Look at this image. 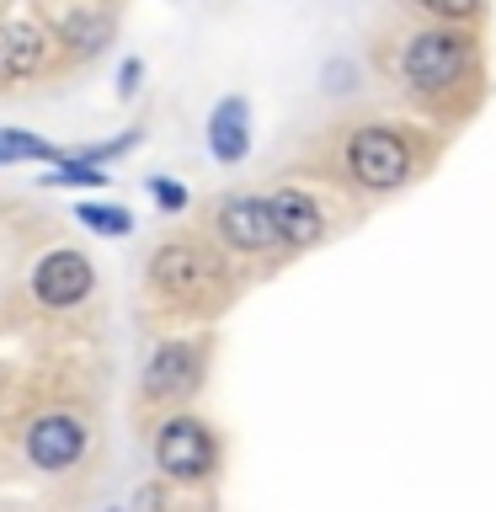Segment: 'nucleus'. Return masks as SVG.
<instances>
[{
  "label": "nucleus",
  "mask_w": 496,
  "mask_h": 512,
  "mask_svg": "<svg viewBox=\"0 0 496 512\" xmlns=\"http://www.w3.org/2000/svg\"><path fill=\"white\" fill-rule=\"evenodd\" d=\"M342 171H347V182H358L363 192H400L416 176L411 139L400 134V128L368 123V128H358V134H347Z\"/></svg>",
  "instance_id": "nucleus-1"
},
{
  "label": "nucleus",
  "mask_w": 496,
  "mask_h": 512,
  "mask_svg": "<svg viewBox=\"0 0 496 512\" xmlns=\"http://www.w3.org/2000/svg\"><path fill=\"white\" fill-rule=\"evenodd\" d=\"M43 54H48V43L32 22H0V80L38 75Z\"/></svg>",
  "instance_id": "nucleus-11"
},
{
  "label": "nucleus",
  "mask_w": 496,
  "mask_h": 512,
  "mask_svg": "<svg viewBox=\"0 0 496 512\" xmlns=\"http://www.w3.org/2000/svg\"><path fill=\"white\" fill-rule=\"evenodd\" d=\"M150 288L171 304H198L224 288V256L208 251L203 240H160L150 256Z\"/></svg>",
  "instance_id": "nucleus-2"
},
{
  "label": "nucleus",
  "mask_w": 496,
  "mask_h": 512,
  "mask_svg": "<svg viewBox=\"0 0 496 512\" xmlns=\"http://www.w3.org/2000/svg\"><path fill=\"white\" fill-rule=\"evenodd\" d=\"M155 470L176 486H198L219 470V438L203 416L176 411L155 427Z\"/></svg>",
  "instance_id": "nucleus-3"
},
{
  "label": "nucleus",
  "mask_w": 496,
  "mask_h": 512,
  "mask_svg": "<svg viewBox=\"0 0 496 512\" xmlns=\"http://www.w3.org/2000/svg\"><path fill=\"white\" fill-rule=\"evenodd\" d=\"M150 192H155V203L166 208V214H182V208H187V187L166 182V176H155V182H150Z\"/></svg>",
  "instance_id": "nucleus-17"
},
{
  "label": "nucleus",
  "mask_w": 496,
  "mask_h": 512,
  "mask_svg": "<svg viewBox=\"0 0 496 512\" xmlns=\"http://www.w3.org/2000/svg\"><path fill=\"white\" fill-rule=\"evenodd\" d=\"M246 150H251V107H246V96H224L214 107V118H208V155L219 166H240Z\"/></svg>",
  "instance_id": "nucleus-10"
},
{
  "label": "nucleus",
  "mask_w": 496,
  "mask_h": 512,
  "mask_svg": "<svg viewBox=\"0 0 496 512\" xmlns=\"http://www.w3.org/2000/svg\"><path fill=\"white\" fill-rule=\"evenodd\" d=\"M107 32H112V22L102 11H64L59 16V38L75 48V54H96V48L107 43Z\"/></svg>",
  "instance_id": "nucleus-12"
},
{
  "label": "nucleus",
  "mask_w": 496,
  "mask_h": 512,
  "mask_svg": "<svg viewBox=\"0 0 496 512\" xmlns=\"http://www.w3.org/2000/svg\"><path fill=\"white\" fill-rule=\"evenodd\" d=\"M214 230L230 251L240 256H262L278 246V219H272V198H256V192H235V198H219L214 208Z\"/></svg>",
  "instance_id": "nucleus-7"
},
{
  "label": "nucleus",
  "mask_w": 496,
  "mask_h": 512,
  "mask_svg": "<svg viewBox=\"0 0 496 512\" xmlns=\"http://www.w3.org/2000/svg\"><path fill=\"white\" fill-rule=\"evenodd\" d=\"M107 182H112V171L91 166V160H80V155H59L54 171L43 176V187H107Z\"/></svg>",
  "instance_id": "nucleus-13"
},
{
  "label": "nucleus",
  "mask_w": 496,
  "mask_h": 512,
  "mask_svg": "<svg viewBox=\"0 0 496 512\" xmlns=\"http://www.w3.org/2000/svg\"><path fill=\"white\" fill-rule=\"evenodd\" d=\"M75 219L86 224L91 235H112V240L134 230V214H128V208H118V203H80Z\"/></svg>",
  "instance_id": "nucleus-15"
},
{
  "label": "nucleus",
  "mask_w": 496,
  "mask_h": 512,
  "mask_svg": "<svg viewBox=\"0 0 496 512\" xmlns=\"http://www.w3.org/2000/svg\"><path fill=\"white\" fill-rule=\"evenodd\" d=\"M464 64H470V38L464 32H448V27H427L416 32L400 54V75H406L411 91H427V96H443L448 86H459Z\"/></svg>",
  "instance_id": "nucleus-4"
},
{
  "label": "nucleus",
  "mask_w": 496,
  "mask_h": 512,
  "mask_svg": "<svg viewBox=\"0 0 496 512\" xmlns=\"http://www.w3.org/2000/svg\"><path fill=\"white\" fill-rule=\"evenodd\" d=\"M64 150H54L48 139L27 134V128H0V166H11V160H59Z\"/></svg>",
  "instance_id": "nucleus-14"
},
{
  "label": "nucleus",
  "mask_w": 496,
  "mask_h": 512,
  "mask_svg": "<svg viewBox=\"0 0 496 512\" xmlns=\"http://www.w3.org/2000/svg\"><path fill=\"white\" fill-rule=\"evenodd\" d=\"M272 219H278V246H288V251H310L326 240V208L299 187L272 192Z\"/></svg>",
  "instance_id": "nucleus-9"
},
{
  "label": "nucleus",
  "mask_w": 496,
  "mask_h": 512,
  "mask_svg": "<svg viewBox=\"0 0 496 512\" xmlns=\"http://www.w3.org/2000/svg\"><path fill=\"white\" fill-rule=\"evenodd\" d=\"M22 448L43 475H64L80 464V454H86V422H80L75 411H43V416H32Z\"/></svg>",
  "instance_id": "nucleus-8"
},
{
  "label": "nucleus",
  "mask_w": 496,
  "mask_h": 512,
  "mask_svg": "<svg viewBox=\"0 0 496 512\" xmlns=\"http://www.w3.org/2000/svg\"><path fill=\"white\" fill-rule=\"evenodd\" d=\"M139 70H144L139 59H123V70H118V96H134V91H139Z\"/></svg>",
  "instance_id": "nucleus-18"
},
{
  "label": "nucleus",
  "mask_w": 496,
  "mask_h": 512,
  "mask_svg": "<svg viewBox=\"0 0 496 512\" xmlns=\"http://www.w3.org/2000/svg\"><path fill=\"white\" fill-rule=\"evenodd\" d=\"M91 288H96V272L75 246L43 251L38 267H32V299H38L43 310H75V304L91 299Z\"/></svg>",
  "instance_id": "nucleus-6"
},
{
  "label": "nucleus",
  "mask_w": 496,
  "mask_h": 512,
  "mask_svg": "<svg viewBox=\"0 0 496 512\" xmlns=\"http://www.w3.org/2000/svg\"><path fill=\"white\" fill-rule=\"evenodd\" d=\"M416 6L432 11V16H443V22H470V16H480L486 0H416Z\"/></svg>",
  "instance_id": "nucleus-16"
},
{
  "label": "nucleus",
  "mask_w": 496,
  "mask_h": 512,
  "mask_svg": "<svg viewBox=\"0 0 496 512\" xmlns=\"http://www.w3.org/2000/svg\"><path fill=\"white\" fill-rule=\"evenodd\" d=\"M203 374H208V342L203 336H192V342H160L150 352V363H144V374H139V390H144V400L166 406V400L198 395Z\"/></svg>",
  "instance_id": "nucleus-5"
}]
</instances>
